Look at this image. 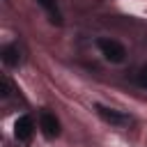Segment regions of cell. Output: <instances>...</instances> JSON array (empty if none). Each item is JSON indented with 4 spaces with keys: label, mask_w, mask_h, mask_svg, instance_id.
I'll return each mask as SVG.
<instances>
[{
    "label": "cell",
    "mask_w": 147,
    "mask_h": 147,
    "mask_svg": "<svg viewBox=\"0 0 147 147\" xmlns=\"http://www.w3.org/2000/svg\"><path fill=\"white\" fill-rule=\"evenodd\" d=\"M44 9H46V14H48V18H51V23H55V25H62V14H60V9H57V2L55 0H37Z\"/></svg>",
    "instance_id": "cell-6"
},
{
    "label": "cell",
    "mask_w": 147,
    "mask_h": 147,
    "mask_svg": "<svg viewBox=\"0 0 147 147\" xmlns=\"http://www.w3.org/2000/svg\"><path fill=\"white\" fill-rule=\"evenodd\" d=\"M0 55H2V62H5L7 67H16V64L21 62V48H18L16 44H7V46H2Z\"/></svg>",
    "instance_id": "cell-5"
},
{
    "label": "cell",
    "mask_w": 147,
    "mask_h": 147,
    "mask_svg": "<svg viewBox=\"0 0 147 147\" xmlns=\"http://www.w3.org/2000/svg\"><path fill=\"white\" fill-rule=\"evenodd\" d=\"M138 85H140V87H147V64L138 71Z\"/></svg>",
    "instance_id": "cell-7"
},
{
    "label": "cell",
    "mask_w": 147,
    "mask_h": 147,
    "mask_svg": "<svg viewBox=\"0 0 147 147\" xmlns=\"http://www.w3.org/2000/svg\"><path fill=\"white\" fill-rule=\"evenodd\" d=\"M32 129H34V124H32V117L30 115H21L16 122H14V136L18 138V140H30L32 138Z\"/></svg>",
    "instance_id": "cell-4"
},
{
    "label": "cell",
    "mask_w": 147,
    "mask_h": 147,
    "mask_svg": "<svg viewBox=\"0 0 147 147\" xmlns=\"http://www.w3.org/2000/svg\"><path fill=\"white\" fill-rule=\"evenodd\" d=\"M96 113H99V117L101 119H106L108 124H115V126H124V124H129L131 119L126 117V115H122L119 110H113V108H106V106H96Z\"/></svg>",
    "instance_id": "cell-3"
},
{
    "label": "cell",
    "mask_w": 147,
    "mask_h": 147,
    "mask_svg": "<svg viewBox=\"0 0 147 147\" xmlns=\"http://www.w3.org/2000/svg\"><path fill=\"white\" fill-rule=\"evenodd\" d=\"M96 46H99V51H101V55L108 60V62H115V64H119V62H124V57H126V48L119 44V41H115V39H99L96 41Z\"/></svg>",
    "instance_id": "cell-1"
},
{
    "label": "cell",
    "mask_w": 147,
    "mask_h": 147,
    "mask_svg": "<svg viewBox=\"0 0 147 147\" xmlns=\"http://www.w3.org/2000/svg\"><path fill=\"white\" fill-rule=\"evenodd\" d=\"M0 85H2V96H9V80H7V78H2V83H0Z\"/></svg>",
    "instance_id": "cell-8"
},
{
    "label": "cell",
    "mask_w": 147,
    "mask_h": 147,
    "mask_svg": "<svg viewBox=\"0 0 147 147\" xmlns=\"http://www.w3.org/2000/svg\"><path fill=\"white\" fill-rule=\"evenodd\" d=\"M39 129H41V133H44L46 138H57V136H60V122H57V117H55L53 113H48V110H44V113L39 115Z\"/></svg>",
    "instance_id": "cell-2"
}]
</instances>
